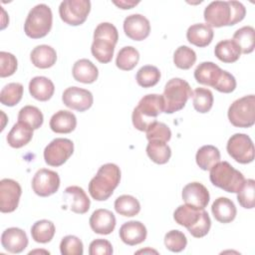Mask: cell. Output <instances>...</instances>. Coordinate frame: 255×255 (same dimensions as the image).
<instances>
[{
	"label": "cell",
	"mask_w": 255,
	"mask_h": 255,
	"mask_svg": "<svg viewBox=\"0 0 255 255\" xmlns=\"http://www.w3.org/2000/svg\"><path fill=\"white\" fill-rule=\"evenodd\" d=\"M23 86L20 83L7 84L0 93V102L4 106L14 107L22 99Z\"/></svg>",
	"instance_id": "obj_38"
},
{
	"label": "cell",
	"mask_w": 255,
	"mask_h": 255,
	"mask_svg": "<svg viewBox=\"0 0 255 255\" xmlns=\"http://www.w3.org/2000/svg\"><path fill=\"white\" fill-rule=\"evenodd\" d=\"M195 160L202 170H210L217 162L220 161V151L214 145H203L197 150Z\"/></svg>",
	"instance_id": "obj_31"
},
{
	"label": "cell",
	"mask_w": 255,
	"mask_h": 255,
	"mask_svg": "<svg viewBox=\"0 0 255 255\" xmlns=\"http://www.w3.org/2000/svg\"><path fill=\"white\" fill-rule=\"evenodd\" d=\"M221 73L222 70L213 62H202L194 70V78L197 83L214 88Z\"/></svg>",
	"instance_id": "obj_21"
},
{
	"label": "cell",
	"mask_w": 255,
	"mask_h": 255,
	"mask_svg": "<svg viewBox=\"0 0 255 255\" xmlns=\"http://www.w3.org/2000/svg\"><path fill=\"white\" fill-rule=\"evenodd\" d=\"M233 41L239 46L241 53L250 54L255 47V30L251 26H244L238 29L233 35Z\"/></svg>",
	"instance_id": "obj_34"
},
{
	"label": "cell",
	"mask_w": 255,
	"mask_h": 255,
	"mask_svg": "<svg viewBox=\"0 0 255 255\" xmlns=\"http://www.w3.org/2000/svg\"><path fill=\"white\" fill-rule=\"evenodd\" d=\"M228 154L237 162L246 164L254 159V145L251 138L245 133H235L227 141Z\"/></svg>",
	"instance_id": "obj_10"
},
{
	"label": "cell",
	"mask_w": 255,
	"mask_h": 255,
	"mask_svg": "<svg viewBox=\"0 0 255 255\" xmlns=\"http://www.w3.org/2000/svg\"><path fill=\"white\" fill-rule=\"evenodd\" d=\"M113 3L115 5H117L118 7H120L121 9H130L132 8L133 6L137 5L139 2L138 1H125V0H122V1H113Z\"/></svg>",
	"instance_id": "obj_49"
},
{
	"label": "cell",
	"mask_w": 255,
	"mask_h": 255,
	"mask_svg": "<svg viewBox=\"0 0 255 255\" xmlns=\"http://www.w3.org/2000/svg\"><path fill=\"white\" fill-rule=\"evenodd\" d=\"M193 107L200 114L208 113L213 106V95L210 90L205 88H197L192 92Z\"/></svg>",
	"instance_id": "obj_37"
},
{
	"label": "cell",
	"mask_w": 255,
	"mask_h": 255,
	"mask_svg": "<svg viewBox=\"0 0 255 255\" xmlns=\"http://www.w3.org/2000/svg\"><path fill=\"white\" fill-rule=\"evenodd\" d=\"M90 226L95 233L108 235L111 234L117 224L114 213L108 209L100 208L93 212L90 217Z\"/></svg>",
	"instance_id": "obj_18"
},
{
	"label": "cell",
	"mask_w": 255,
	"mask_h": 255,
	"mask_svg": "<svg viewBox=\"0 0 255 255\" xmlns=\"http://www.w3.org/2000/svg\"><path fill=\"white\" fill-rule=\"evenodd\" d=\"M74 152V143L69 138L57 137L44 149V159L48 165L61 166Z\"/></svg>",
	"instance_id": "obj_11"
},
{
	"label": "cell",
	"mask_w": 255,
	"mask_h": 255,
	"mask_svg": "<svg viewBox=\"0 0 255 255\" xmlns=\"http://www.w3.org/2000/svg\"><path fill=\"white\" fill-rule=\"evenodd\" d=\"M141 252H143V253H145V252H153V253H157L155 250H139V251H137L136 253H141Z\"/></svg>",
	"instance_id": "obj_50"
},
{
	"label": "cell",
	"mask_w": 255,
	"mask_h": 255,
	"mask_svg": "<svg viewBox=\"0 0 255 255\" xmlns=\"http://www.w3.org/2000/svg\"><path fill=\"white\" fill-rule=\"evenodd\" d=\"M90 255H111L113 254V246L110 241L106 239H96L90 243Z\"/></svg>",
	"instance_id": "obj_48"
},
{
	"label": "cell",
	"mask_w": 255,
	"mask_h": 255,
	"mask_svg": "<svg viewBox=\"0 0 255 255\" xmlns=\"http://www.w3.org/2000/svg\"><path fill=\"white\" fill-rule=\"evenodd\" d=\"M213 30L210 26L203 23L191 25L186 32L187 41L199 48L208 46L213 39Z\"/></svg>",
	"instance_id": "obj_22"
},
{
	"label": "cell",
	"mask_w": 255,
	"mask_h": 255,
	"mask_svg": "<svg viewBox=\"0 0 255 255\" xmlns=\"http://www.w3.org/2000/svg\"><path fill=\"white\" fill-rule=\"evenodd\" d=\"M33 130L27 124L18 121L7 135L8 144L14 148H20L26 145L33 137Z\"/></svg>",
	"instance_id": "obj_27"
},
{
	"label": "cell",
	"mask_w": 255,
	"mask_h": 255,
	"mask_svg": "<svg viewBox=\"0 0 255 255\" xmlns=\"http://www.w3.org/2000/svg\"><path fill=\"white\" fill-rule=\"evenodd\" d=\"M125 34L134 41H142L150 33V24L141 14H131L124 21Z\"/></svg>",
	"instance_id": "obj_16"
},
{
	"label": "cell",
	"mask_w": 255,
	"mask_h": 255,
	"mask_svg": "<svg viewBox=\"0 0 255 255\" xmlns=\"http://www.w3.org/2000/svg\"><path fill=\"white\" fill-rule=\"evenodd\" d=\"M182 199L184 203L196 209H204L210 199L207 188L197 181L186 184L182 189Z\"/></svg>",
	"instance_id": "obj_15"
},
{
	"label": "cell",
	"mask_w": 255,
	"mask_h": 255,
	"mask_svg": "<svg viewBox=\"0 0 255 255\" xmlns=\"http://www.w3.org/2000/svg\"><path fill=\"white\" fill-rule=\"evenodd\" d=\"M192 97V91L189 84L180 79H170L164 87L163 91V113L173 114L182 110L189 98Z\"/></svg>",
	"instance_id": "obj_5"
},
{
	"label": "cell",
	"mask_w": 255,
	"mask_h": 255,
	"mask_svg": "<svg viewBox=\"0 0 255 255\" xmlns=\"http://www.w3.org/2000/svg\"><path fill=\"white\" fill-rule=\"evenodd\" d=\"M246 15L245 6L238 1H213L204 9V20L208 26H233Z\"/></svg>",
	"instance_id": "obj_1"
},
{
	"label": "cell",
	"mask_w": 255,
	"mask_h": 255,
	"mask_svg": "<svg viewBox=\"0 0 255 255\" xmlns=\"http://www.w3.org/2000/svg\"><path fill=\"white\" fill-rule=\"evenodd\" d=\"M22 194L20 184L11 179L3 178L0 181V211L9 213L16 210Z\"/></svg>",
	"instance_id": "obj_13"
},
{
	"label": "cell",
	"mask_w": 255,
	"mask_h": 255,
	"mask_svg": "<svg viewBox=\"0 0 255 255\" xmlns=\"http://www.w3.org/2000/svg\"><path fill=\"white\" fill-rule=\"evenodd\" d=\"M1 244L10 253H21L28 245V237L24 230L17 227H10L3 231Z\"/></svg>",
	"instance_id": "obj_17"
},
{
	"label": "cell",
	"mask_w": 255,
	"mask_h": 255,
	"mask_svg": "<svg viewBox=\"0 0 255 255\" xmlns=\"http://www.w3.org/2000/svg\"><path fill=\"white\" fill-rule=\"evenodd\" d=\"M175 222L187 228L188 232L195 238L207 235L211 227V220L204 209H196L186 204L179 205L173 212Z\"/></svg>",
	"instance_id": "obj_3"
},
{
	"label": "cell",
	"mask_w": 255,
	"mask_h": 255,
	"mask_svg": "<svg viewBox=\"0 0 255 255\" xmlns=\"http://www.w3.org/2000/svg\"><path fill=\"white\" fill-rule=\"evenodd\" d=\"M195 62L196 54L187 46L178 47L173 54V63L179 69L188 70L195 64Z\"/></svg>",
	"instance_id": "obj_41"
},
{
	"label": "cell",
	"mask_w": 255,
	"mask_h": 255,
	"mask_svg": "<svg viewBox=\"0 0 255 255\" xmlns=\"http://www.w3.org/2000/svg\"><path fill=\"white\" fill-rule=\"evenodd\" d=\"M214 218L221 223H229L236 217V207L233 201L227 197H218L211 206Z\"/></svg>",
	"instance_id": "obj_25"
},
{
	"label": "cell",
	"mask_w": 255,
	"mask_h": 255,
	"mask_svg": "<svg viewBox=\"0 0 255 255\" xmlns=\"http://www.w3.org/2000/svg\"><path fill=\"white\" fill-rule=\"evenodd\" d=\"M214 54L223 63H234L241 55V50L239 46L233 40H223L217 43L214 48Z\"/></svg>",
	"instance_id": "obj_30"
},
{
	"label": "cell",
	"mask_w": 255,
	"mask_h": 255,
	"mask_svg": "<svg viewBox=\"0 0 255 255\" xmlns=\"http://www.w3.org/2000/svg\"><path fill=\"white\" fill-rule=\"evenodd\" d=\"M235 88H236V80L234 76L228 73L227 71L222 70L220 78L217 81L216 85L214 86V89L220 93L229 94L233 92Z\"/></svg>",
	"instance_id": "obj_47"
},
{
	"label": "cell",
	"mask_w": 255,
	"mask_h": 255,
	"mask_svg": "<svg viewBox=\"0 0 255 255\" xmlns=\"http://www.w3.org/2000/svg\"><path fill=\"white\" fill-rule=\"evenodd\" d=\"M254 192H255V181L251 178L247 180L245 179L242 187L237 192V200L239 204L246 209H252L255 206Z\"/></svg>",
	"instance_id": "obj_42"
},
{
	"label": "cell",
	"mask_w": 255,
	"mask_h": 255,
	"mask_svg": "<svg viewBox=\"0 0 255 255\" xmlns=\"http://www.w3.org/2000/svg\"><path fill=\"white\" fill-rule=\"evenodd\" d=\"M30 59L35 67L39 69H48L55 65L57 61V53L51 46L39 45L32 50Z\"/></svg>",
	"instance_id": "obj_26"
},
{
	"label": "cell",
	"mask_w": 255,
	"mask_h": 255,
	"mask_svg": "<svg viewBox=\"0 0 255 255\" xmlns=\"http://www.w3.org/2000/svg\"><path fill=\"white\" fill-rule=\"evenodd\" d=\"M138 61V51L131 46H127L119 51L116 59V65L123 71H130L137 65Z\"/></svg>",
	"instance_id": "obj_36"
},
{
	"label": "cell",
	"mask_w": 255,
	"mask_h": 255,
	"mask_svg": "<svg viewBox=\"0 0 255 255\" xmlns=\"http://www.w3.org/2000/svg\"><path fill=\"white\" fill-rule=\"evenodd\" d=\"M56 229L52 221L47 219H42L36 221L31 227V235L34 241L38 243H48L50 242L54 235Z\"/></svg>",
	"instance_id": "obj_33"
},
{
	"label": "cell",
	"mask_w": 255,
	"mask_h": 255,
	"mask_svg": "<svg viewBox=\"0 0 255 255\" xmlns=\"http://www.w3.org/2000/svg\"><path fill=\"white\" fill-rule=\"evenodd\" d=\"M115 209L120 215L132 217L137 215L140 211V204L135 197L124 194L116 199Z\"/></svg>",
	"instance_id": "obj_35"
},
{
	"label": "cell",
	"mask_w": 255,
	"mask_h": 255,
	"mask_svg": "<svg viewBox=\"0 0 255 255\" xmlns=\"http://www.w3.org/2000/svg\"><path fill=\"white\" fill-rule=\"evenodd\" d=\"M120 238L129 246L142 243L146 239V228L139 221H128L124 223L120 228Z\"/></svg>",
	"instance_id": "obj_19"
},
{
	"label": "cell",
	"mask_w": 255,
	"mask_h": 255,
	"mask_svg": "<svg viewBox=\"0 0 255 255\" xmlns=\"http://www.w3.org/2000/svg\"><path fill=\"white\" fill-rule=\"evenodd\" d=\"M18 121L30 126L33 129H38L44 121L42 112L34 106L23 107L18 114Z\"/></svg>",
	"instance_id": "obj_40"
},
{
	"label": "cell",
	"mask_w": 255,
	"mask_h": 255,
	"mask_svg": "<svg viewBox=\"0 0 255 255\" xmlns=\"http://www.w3.org/2000/svg\"><path fill=\"white\" fill-rule=\"evenodd\" d=\"M55 92V86L53 82L43 76L34 77L29 83L30 95L41 102H46L52 98Z\"/></svg>",
	"instance_id": "obj_23"
},
{
	"label": "cell",
	"mask_w": 255,
	"mask_h": 255,
	"mask_svg": "<svg viewBox=\"0 0 255 255\" xmlns=\"http://www.w3.org/2000/svg\"><path fill=\"white\" fill-rule=\"evenodd\" d=\"M65 195L69 202L70 209L78 214H84L90 209L91 201L85 190L77 185L68 186L65 189Z\"/></svg>",
	"instance_id": "obj_20"
},
{
	"label": "cell",
	"mask_w": 255,
	"mask_h": 255,
	"mask_svg": "<svg viewBox=\"0 0 255 255\" xmlns=\"http://www.w3.org/2000/svg\"><path fill=\"white\" fill-rule=\"evenodd\" d=\"M60 251L63 255H82L84 253L83 242L77 236L67 235L61 240Z\"/></svg>",
	"instance_id": "obj_45"
},
{
	"label": "cell",
	"mask_w": 255,
	"mask_h": 255,
	"mask_svg": "<svg viewBox=\"0 0 255 255\" xmlns=\"http://www.w3.org/2000/svg\"><path fill=\"white\" fill-rule=\"evenodd\" d=\"M228 120L236 128H250L255 124V97L245 96L234 101L228 109Z\"/></svg>",
	"instance_id": "obj_8"
},
{
	"label": "cell",
	"mask_w": 255,
	"mask_h": 255,
	"mask_svg": "<svg viewBox=\"0 0 255 255\" xmlns=\"http://www.w3.org/2000/svg\"><path fill=\"white\" fill-rule=\"evenodd\" d=\"M146 153L153 162L157 164H164L171 156V149L164 141L148 140Z\"/></svg>",
	"instance_id": "obj_32"
},
{
	"label": "cell",
	"mask_w": 255,
	"mask_h": 255,
	"mask_svg": "<svg viewBox=\"0 0 255 255\" xmlns=\"http://www.w3.org/2000/svg\"><path fill=\"white\" fill-rule=\"evenodd\" d=\"M73 77L77 82L92 84L99 76L98 68L88 59H80L73 66Z\"/></svg>",
	"instance_id": "obj_28"
},
{
	"label": "cell",
	"mask_w": 255,
	"mask_h": 255,
	"mask_svg": "<svg viewBox=\"0 0 255 255\" xmlns=\"http://www.w3.org/2000/svg\"><path fill=\"white\" fill-rule=\"evenodd\" d=\"M147 140H160L167 142L171 138L170 128L163 123L154 122L146 129Z\"/></svg>",
	"instance_id": "obj_44"
},
{
	"label": "cell",
	"mask_w": 255,
	"mask_h": 255,
	"mask_svg": "<svg viewBox=\"0 0 255 255\" xmlns=\"http://www.w3.org/2000/svg\"><path fill=\"white\" fill-rule=\"evenodd\" d=\"M77 127L76 116L69 111L61 110L54 114L50 120V128L57 133H70Z\"/></svg>",
	"instance_id": "obj_24"
},
{
	"label": "cell",
	"mask_w": 255,
	"mask_h": 255,
	"mask_svg": "<svg viewBox=\"0 0 255 255\" xmlns=\"http://www.w3.org/2000/svg\"><path fill=\"white\" fill-rule=\"evenodd\" d=\"M53 24L51 8L46 4H38L33 7L24 24L25 34L32 39H40L48 35Z\"/></svg>",
	"instance_id": "obj_7"
},
{
	"label": "cell",
	"mask_w": 255,
	"mask_h": 255,
	"mask_svg": "<svg viewBox=\"0 0 255 255\" xmlns=\"http://www.w3.org/2000/svg\"><path fill=\"white\" fill-rule=\"evenodd\" d=\"M60 177L56 171L47 168L39 169L32 179L33 191L42 197H47L58 191Z\"/></svg>",
	"instance_id": "obj_12"
},
{
	"label": "cell",
	"mask_w": 255,
	"mask_h": 255,
	"mask_svg": "<svg viewBox=\"0 0 255 255\" xmlns=\"http://www.w3.org/2000/svg\"><path fill=\"white\" fill-rule=\"evenodd\" d=\"M116 44L114 41L104 37H94L91 52L92 55L103 64L110 63L113 59Z\"/></svg>",
	"instance_id": "obj_29"
},
{
	"label": "cell",
	"mask_w": 255,
	"mask_h": 255,
	"mask_svg": "<svg viewBox=\"0 0 255 255\" xmlns=\"http://www.w3.org/2000/svg\"><path fill=\"white\" fill-rule=\"evenodd\" d=\"M163 108L162 95L148 94L142 97L131 115L133 127L140 131H146L148 127L156 122L157 116L163 113Z\"/></svg>",
	"instance_id": "obj_4"
},
{
	"label": "cell",
	"mask_w": 255,
	"mask_h": 255,
	"mask_svg": "<svg viewBox=\"0 0 255 255\" xmlns=\"http://www.w3.org/2000/svg\"><path fill=\"white\" fill-rule=\"evenodd\" d=\"M18 62L16 57L8 52H0V77L12 76L17 70Z\"/></svg>",
	"instance_id": "obj_46"
},
{
	"label": "cell",
	"mask_w": 255,
	"mask_h": 255,
	"mask_svg": "<svg viewBox=\"0 0 255 255\" xmlns=\"http://www.w3.org/2000/svg\"><path fill=\"white\" fill-rule=\"evenodd\" d=\"M62 101L66 107L82 113L92 107L94 98L93 94L86 89L70 87L64 91L62 95Z\"/></svg>",
	"instance_id": "obj_14"
},
{
	"label": "cell",
	"mask_w": 255,
	"mask_h": 255,
	"mask_svg": "<svg viewBox=\"0 0 255 255\" xmlns=\"http://www.w3.org/2000/svg\"><path fill=\"white\" fill-rule=\"evenodd\" d=\"M91 11L89 0H65L59 6L61 19L68 25H82L88 18Z\"/></svg>",
	"instance_id": "obj_9"
},
{
	"label": "cell",
	"mask_w": 255,
	"mask_h": 255,
	"mask_svg": "<svg viewBox=\"0 0 255 255\" xmlns=\"http://www.w3.org/2000/svg\"><path fill=\"white\" fill-rule=\"evenodd\" d=\"M209 178L213 185L231 193H237L245 181L243 174L227 161L217 162L210 169Z\"/></svg>",
	"instance_id": "obj_6"
},
{
	"label": "cell",
	"mask_w": 255,
	"mask_h": 255,
	"mask_svg": "<svg viewBox=\"0 0 255 255\" xmlns=\"http://www.w3.org/2000/svg\"><path fill=\"white\" fill-rule=\"evenodd\" d=\"M121 181L120 167L115 163L103 164L89 183L91 196L98 201L107 200Z\"/></svg>",
	"instance_id": "obj_2"
},
{
	"label": "cell",
	"mask_w": 255,
	"mask_h": 255,
	"mask_svg": "<svg viewBox=\"0 0 255 255\" xmlns=\"http://www.w3.org/2000/svg\"><path fill=\"white\" fill-rule=\"evenodd\" d=\"M164 245L171 252H180L187 245L186 236L179 230H170L164 236Z\"/></svg>",
	"instance_id": "obj_43"
},
{
	"label": "cell",
	"mask_w": 255,
	"mask_h": 255,
	"mask_svg": "<svg viewBox=\"0 0 255 255\" xmlns=\"http://www.w3.org/2000/svg\"><path fill=\"white\" fill-rule=\"evenodd\" d=\"M136 83L142 88H150L155 86L160 80L159 70L151 65L141 67L135 75Z\"/></svg>",
	"instance_id": "obj_39"
}]
</instances>
